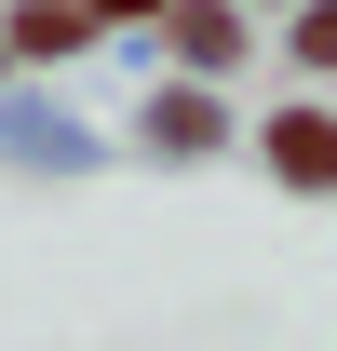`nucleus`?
<instances>
[{
	"instance_id": "obj_1",
	"label": "nucleus",
	"mask_w": 337,
	"mask_h": 351,
	"mask_svg": "<svg viewBox=\"0 0 337 351\" xmlns=\"http://www.w3.org/2000/svg\"><path fill=\"white\" fill-rule=\"evenodd\" d=\"M270 162H284L297 189H337V122H284V135H270Z\"/></svg>"
},
{
	"instance_id": "obj_2",
	"label": "nucleus",
	"mask_w": 337,
	"mask_h": 351,
	"mask_svg": "<svg viewBox=\"0 0 337 351\" xmlns=\"http://www.w3.org/2000/svg\"><path fill=\"white\" fill-rule=\"evenodd\" d=\"M310 68H337V14H310Z\"/></svg>"
},
{
	"instance_id": "obj_3",
	"label": "nucleus",
	"mask_w": 337,
	"mask_h": 351,
	"mask_svg": "<svg viewBox=\"0 0 337 351\" xmlns=\"http://www.w3.org/2000/svg\"><path fill=\"white\" fill-rule=\"evenodd\" d=\"M108 14H162V0H108Z\"/></svg>"
}]
</instances>
